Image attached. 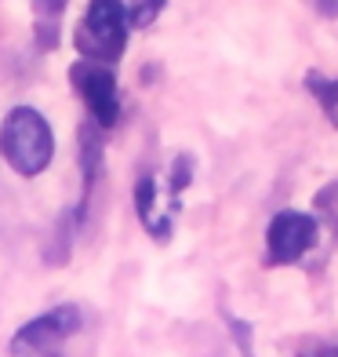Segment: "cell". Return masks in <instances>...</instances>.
<instances>
[{
  "instance_id": "ba28073f",
  "label": "cell",
  "mask_w": 338,
  "mask_h": 357,
  "mask_svg": "<svg viewBox=\"0 0 338 357\" xmlns=\"http://www.w3.org/2000/svg\"><path fill=\"white\" fill-rule=\"evenodd\" d=\"M160 8H164V0H131V4H127L135 26H150L156 15H160Z\"/></svg>"
},
{
  "instance_id": "6da1fadb",
  "label": "cell",
  "mask_w": 338,
  "mask_h": 357,
  "mask_svg": "<svg viewBox=\"0 0 338 357\" xmlns=\"http://www.w3.org/2000/svg\"><path fill=\"white\" fill-rule=\"evenodd\" d=\"M0 153L19 175H40L55 157V135L44 113L33 106H15L0 128Z\"/></svg>"
},
{
  "instance_id": "8992f818",
  "label": "cell",
  "mask_w": 338,
  "mask_h": 357,
  "mask_svg": "<svg viewBox=\"0 0 338 357\" xmlns=\"http://www.w3.org/2000/svg\"><path fill=\"white\" fill-rule=\"evenodd\" d=\"M160 190H156V178L146 175L135 190V201H138V215H142V226L153 234V237H168V212H160Z\"/></svg>"
},
{
  "instance_id": "7a4b0ae2",
  "label": "cell",
  "mask_w": 338,
  "mask_h": 357,
  "mask_svg": "<svg viewBox=\"0 0 338 357\" xmlns=\"http://www.w3.org/2000/svg\"><path fill=\"white\" fill-rule=\"evenodd\" d=\"M127 26H131V11L124 0H88L84 19L73 29V44L84 59L117 62L127 47Z\"/></svg>"
},
{
  "instance_id": "52a82bcc",
  "label": "cell",
  "mask_w": 338,
  "mask_h": 357,
  "mask_svg": "<svg viewBox=\"0 0 338 357\" xmlns=\"http://www.w3.org/2000/svg\"><path fill=\"white\" fill-rule=\"evenodd\" d=\"M66 11V0H33V29L44 52H51L58 40V22Z\"/></svg>"
},
{
  "instance_id": "5b68a950",
  "label": "cell",
  "mask_w": 338,
  "mask_h": 357,
  "mask_svg": "<svg viewBox=\"0 0 338 357\" xmlns=\"http://www.w3.org/2000/svg\"><path fill=\"white\" fill-rule=\"evenodd\" d=\"M316 241V222L302 212H280L273 215L269 222V234H266V245H269V259L273 263H295V259L305 255Z\"/></svg>"
},
{
  "instance_id": "277c9868",
  "label": "cell",
  "mask_w": 338,
  "mask_h": 357,
  "mask_svg": "<svg viewBox=\"0 0 338 357\" xmlns=\"http://www.w3.org/2000/svg\"><path fill=\"white\" fill-rule=\"evenodd\" d=\"M80 328V310L77 306H51L47 314L22 324L11 339V354H44L62 347L66 339Z\"/></svg>"
},
{
  "instance_id": "3957f363",
  "label": "cell",
  "mask_w": 338,
  "mask_h": 357,
  "mask_svg": "<svg viewBox=\"0 0 338 357\" xmlns=\"http://www.w3.org/2000/svg\"><path fill=\"white\" fill-rule=\"evenodd\" d=\"M70 80L80 91L88 113L99 128H113L120 117V88H117V73L109 70V62H95V59H80L70 66Z\"/></svg>"
}]
</instances>
